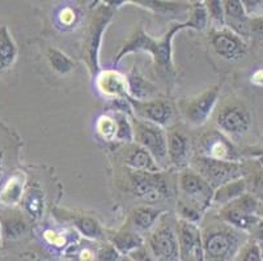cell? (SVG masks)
<instances>
[{"mask_svg":"<svg viewBox=\"0 0 263 261\" xmlns=\"http://www.w3.org/2000/svg\"><path fill=\"white\" fill-rule=\"evenodd\" d=\"M240 247L238 230L228 224H217L203 231L202 248L211 261H227Z\"/></svg>","mask_w":263,"mask_h":261,"instance_id":"7a4b0ae2","label":"cell"},{"mask_svg":"<svg viewBox=\"0 0 263 261\" xmlns=\"http://www.w3.org/2000/svg\"><path fill=\"white\" fill-rule=\"evenodd\" d=\"M220 95V86L215 85L195 97L185 98L179 102V110L183 118L193 126L200 127L209 121L214 112Z\"/></svg>","mask_w":263,"mask_h":261,"instance_id":"9c48e42d","label":"cell"},{"mask_svg":"<svg viewBox=\"0 0 263 261\" xmlns=\"http://www.w3.org/2000/svg\"><path fill=\"white\" fill-rule=\"evenodd\" d=\"M162 213H164V210L149 207V205L138 207L131 213V224L136 230L148 231V230L156 226L159 219L161 218Z\"/></svg>","mask_w":263,"mask_h":261,"instance_id":"cb8c5ba5","label":"cell"},{"mask_svg":"<svg viewBox=\"0 0 263 261\" xmlns=\"http://www.w3.org/2000/svg\"><path fill=\"white\" fill-rule=\"evenodd\" d=\"M131 255L134 256V258H135L136 261H154L152 258H151V256L148 255L147 251L144 250V248H139V250H136L135 252H133Z\"/></svg>","mask_w":263,"mask_h":261,"instance_id":"7bdbcfd3","label":"cell"},{"mask_svg":"<svg viewBox=\"0 0 263 261\" xmlns=\"http://www.w3.org/2000/svg\"><path fill=\"white\" fill-rule=\"evenodd\" d=\"M215 123L221 133L229 136H242L250 128L252 116L249 110L240 102L229 101L220 106L215 115Z\"/></svg>","mask_w":263,"mask_h":261,"instance_id":"30bf717a","label":"cell"},{"mask_svg":"<svg viewBox=\"0 0 263 261\" xmlns=\"http://www.w3.org/2000/svg\"><path fill=\"white\" fill-rule=\"evenodd\" d=\"M114 119L117 123V136L116 140L121 141V143L130 144L134 143V129L133 123H131V118H128V115L123 111H118L117 110L113 114Z\"/></svg>","mask_w":263,"mask_h":261,"instance_id":"4dcf8cb0","label":"cell"},{"mask_svg":"<svg viewBox=\"0 0 263 261\" xmlns=\"http://www.w3.org/2000/svg\"><path fill=\"white\" fill-rule=\"evenodd\" d=\"M71 221L73 226L78 229L81 235L88 239H102L104 238V230L100 224L92 217L88 215H71Z\"/></svg>","mask_w":263,"mask_h":261,"instance_id":"83f0119b","label":"cell"},{"mask_svg":"<svg viewBox=\"0 0 263 261\" xmlns=\"http://www.w3.org/2000/svg\"><path fill=\"white\" fill-rule=\"evenodd\" d=\"M126 183H127L126 190L147 203H156L171 196L169 180L162 174V171L144 172L127 169Z\"/></svg>","mask_w":263,"mask_h":261,"instance_id":"3957f363","label":"cell"},{"mask_svg":"<svg viewBox=\"0 0 263 261\" xmlns=\"http://www.w3.org/2000/svg\"><path fill=\"white\" fill-rule=\"evenodd\" d=\"M177 238H178L179 256L181 260L186 261L193 252L198 251L202 246V233L197 225L178 219L177 221Z\"/></svg>","mask_w":263,"mask_h":261,"instance_id":"ac0fdd59","label":"cell"},{"mask_svg":"<svg viewBox=\"0 0 263 261\" xmlns=\"http://www.w3.org/2000/svg\"><path fill=\"white\" fill-rule=\"evenodd\" d=\"M210 45L217 56L228 62H237L248 54L245 41L227 28L214 29L210 33Z\"/></svg>","mask_w":263,"mask_h":261,"instance_id":"7c38bea8","label":"cell"},{"mask_svg":"<svg viewBox=\"0 0 263 261\" xmlns=\"http://www.w3.org/2000/svg\"><path fill=\"white\" fill-rule=\"evenodd\" d=\"M4 165H6V159H4V152L0 149V178L4 172Z\"/></svg>","mask_w":263,"mask_h":261,"instance_id":"bcb514c9","label":"cell"},{"mask_svg":"<svg viewBox=\"0 0 263 261\" xmlns=\"http://www.w3.org/2000/svg\"><path fill=\"white\" fill-rule=\"evenodd\" d=\"M250 37L255 41H263V16L255 18H250Z\"/></svg>","mask_w":263,"mask_h":261,"instance_id":"ab89813d","label":"cell"},{"mask_svg":"<svg viewBox=\"0 0 263 261\" xmlns=\"http://www.w3.org/2000/svg\"><path fill=\"white\" fill-rule=\"evenodd\" d=\"M250 81H252V84H254V85L263 86V68L257 69V71L252 75V77H250Z\"/></svg>","mask_w":263,"mask_h":261,"instance_id":"ee69618b","label":"cell"},{"mask_svg":"<svg viewBox=\"0 0 263 261\" xmlns=\"http://www.w3.org/2000/svg\"><path fill=\"white\" fill-rule=\"evenodd\" d=\"M205 9L209 14V20L215 25V29L226 28V21H224V6L223 2L220 0H211L205 2Z\"/></svg>","mask_w":263,"mask_h":261,"instance_id":"e575fe53","label":"cell"},{"mask_svg":"<svg viewBox=\"0 0 263 261\" xmlns=\"http://www.w3.org/2000/svg\"><path fill=\"white\" fill-rule=\"evenodd\" d=\"M177 213L179 215V219L182 221L189 222V224L193 225H199V222L202 221L203 212L200 209H198L197 207L189 204L186 201L181 200L179 198L178 203H177Z\"/></svg>","mask_w":263,"mask_h":261,"instance_id":"836d02e7","label":"cell"},{"mask_svg":"<svg viewBox=\"0 0 263 261\" xmlns=\"http://www.w3.org/2000/svg\"><path fill=\"white\" fill-rule=\"evenodd\" d=\"M128 81V93L133 99L147 101L152 99L156 93V86L145 80L139 72L134 69L131 75L127 77Z\"/></svg>","mask_w":263,"mask_h":261,"instance_id":"d4e9b609","label":"cell"},{"mask_svg":"<svg viewBox=\"0 0 263 261\" xmlns=\"http://www.w3.org/2000/svg\"><path fill=\"white\" fill-rule=\"evenodd\" d=\"M2 236L3 235H2V227H0V244H2Z\"/></svg>","mask_w":263,"mask_h":261,"instance_id":"7dc6e473","label":"cell"},{"mask_svg":"<svg viewBox=\"0 0 263 261\" xmlns=\"http://www.w3.org/2000/svg\"><path fill=\"white\" fill-rule=\"evenodd\" d=\"M96 89L102 97L107 99H127L128 93L127 77L117 69H100L95 77Z\"/></svg>","mask_w":263,"mask_h":261,"instance_id":"5bb4252c","label":"cell"},{"mask_svg":"<svg viewBox=\"0 0 263 261\" xmlns=\"http://www.w3.org/2000/svg\"><path fill=\"white\" fill-rule=\"evenodd\" d=\"M23 205L25 212L28 213L32 219H40L44 214V195L41 192V190L38 188H29L28 191H25V195L23 197Z\"/></svg>","mask_w":263,"mask_h":261,"instance_id":"f1b7e54d","label":"cell"},{"mask_svg":"<svg viewBox=\"0 0 263 261\" xmlns=\"http://www.w3.org/2000/svg\"><path fill=\"white\" fill-rule=\"evenodd\" d=\"M149 247L157 261H179L177 227L166 215H161L149 236Z\"/></svg>","mask_w":263,"mask_h":261,"instance_id":"52a82bcc","label":"cell"},{"mask_svg":"<svg viewBox=\"0 0 263 261\" xmlns=\"http://www.w3.org/2000/svg\"><path fill=\"white\" fill-rule=\"evenodd\" d=\"M25 172H13L0 187V204L9 209L17 207L25 195Z\"/></svg>","mask_w":263,"mask_h":261,"instance_id":"d6986e66","label":"cell"},{"mask_svg":"<svg viewBox=\"0 0 263 261\" xmlns=\"http://www.w3.org/2000/svg\"><path fill=\"white\" fill-rule=\"evenodd\" d=\"M96 132L104 141H114L117 136V123L113 115L104 114L96 122Z\"/></svg>","mask_w":263,"mask_h":261,"instance_id":"d6a6232c","label":"cell"},{"mask_svg":"<svg viewBox=\"0 0 263 261\" xmlns=\"http://www.w3.org/2000/svg\"><path fill=\"white\" fill-rule=\"evenodd\" d=\"M178 187L182 193L181 200L197 207L203 213L212 204L215 190L193 169L183 170L179 174Z\"/></svg>","mask_w":263,"mask_h":261,"instance_id":"ba28073f","label":"cell"},{"mask_svg":"<svg viewBox=\"0 0 263 261\" xmlns=\"http://www.w3.org/2000/svg\"><path fill=\"white\" fill-rule=\"evenodd\" d=\"M219 215L220 218L229 226L240 230V231H250V233L262 221L258 214H250L233 203H229V204L221 207V209L219 210Z\"/></svg>","mask_w":263,"mask_h":261,"instance_id":"e0dca14e","label":"cell"},{"mask_svg":"<svg viewBox=\"0 0 263 261\" xmlns=\"http://www.w3.org/2000/svg\"><path fill=\"white\" fill-rule=\"evenodd\" d=\"M248 190V183L243 178L237 179V180L229 182V183L224 184V186L216 188L214 192V197H212V204L224 205L229 204L232 201L237 200L238 197L246 193Z\"/></svg>","mask_w":263,"mask_h":261,"instance_id":"603a6c76","label":"cell"},{"mask_svg":"<svg viewBox=\"0 0 263 261\" xmlns=\"http://www.w3.org/2000/svg\"><path fill=\"white\" fill-rule=\"evenodd\" d=\"M253 195L254 196H263V174H258L257 176H254L253 179Z\"/></svg>","mask_w":263,"mask_h":261,"instance_id":"b9f144b4","label":"cell"},{"mask_svg":"<svg viewBox=\"0 0 263 261\" xmlns=\"http://www.w3.org/2000/svg\"><path fill=\"white\" fill-rule=\"evenodd\" d=\"M199 148L202 152L199 155H204L217 161L238 162L237 153L231 141L224 136V133L216 129H209L200 136Z\"/></svg>","mask_w":263,"mask_h":261,"instance_id":"4fadbf2b","label":"cell"},{"mask_svg":"<svg viewBox=\"0 0 263 261\" xmlns=\"http://www.w3.org/2000/svg\"><path fill=\"white\" fill-rule=\"evenodd\" d=\"M257 154H260V155H263V148H262V149H260V150H259V152H258V153H257Z\"/></svg>","mask_w":263,"mask_h":261,"instance_id":"c3c4849f","label":"cell"},{"mask_svg":"<svg viewBox=\"0 0 263 261\" xmlns=\"http://www.w3.org/2000/svg\"><path fill=\"white\" fill-rule=\"evenodd\" d=\"M168 159L174 167L185 170L191 162L190 137L178 126L172 127L166 132Z\"/></svg>","mask_w":263,"mask_h":261,"instance_id":"9a60e30c","label":"cell"},{"mask_svg":"<svg viewBox=\"0 0 263 261\" xmlns=\"http://www.w3.org/2000/svg\"><path fill=\"white\" fill-rule=\"evenodd\" d=\"M110 239L119 253H133L144 244V239L134 231H118L110 236Z\"/></svg>","mask_w":263,"mask_h":261,"instance_id":"484cf974","label":"cell"},{"mask_svg":"<svg viewBox=\"0 0 263 261\" xmlns=\"http://www.w3.org/2000/svg\"><path fill=\"white\" fill-rule=\"evenodd\" d=\"M121 253L116 250L113 244L104 246L97 253V260L99 261H119Z\"/></svg>","mask_w":263,"mask_h":261,"instance_id":"74e56055","label":"cell"},{"mask_svg":"<svg viewBox=\"0 0 263 261\" xmlns=\"http://www.w3.org/2000/svg\"><path fill=\"white\" fill-rule=\"evenodd\" d=\"M18 50L8 28L0 25V73L11 68L17 59Z\"/></svg>","mask_w":263,"mask_h":261,"instance_id":"7402d4cb","label":"cell"},{"mask_svg":"<svg viewBox=\"0 0 263 261\" xmlns=\"http://www.w3.org/2000/svg\"><path fill=\"white\" fill-rule=\"evenodd\" d=\"M127 102L135 112L136 118L154 123L156 126H169L174 116L173 105L166 99L152 98L147 101H136L128 97Z\"/></svg>","mask_w":263,"mask_h":261,"instance_id":"8fae6325","label":"cell"},{"mask_svg":"<svg viewBox=\"0 0 263 261\" xmlns=\"http://www.w3.org/2000/svg\"><path fill=\"white\" fill-rule=\"evenodd\" d=\"M0 227L2 235L8 240H16L28 233V222L24 215L18 212L7 210L0 214Z\"/></svg>","mask_w":263,"mask_h":261,"instance_id":"44dd1931","label":"cell"},{"mask_svg":"<svg viewBox=\"0 0 263 261\" xmlns=\"http://www.w3.org/2000/svg\"><path fill=\"white\" fill-rule=\"evenodd\" d=\"M80 258H81V261H92L93 256H92V253H90V251L84 250L80 252Z\"/></svg>","mask_w":263,"mask_h":261,"instance_id":"f6af8a7d","label":"cell"},{"mask_svg":"<svg viewBox=\"0 0 263 261\" xmlns=\"http://www.w3.org/2000/svg\"><path fill=\"white\" fill-rule=\"evenodd\" d=\"M123 161L127 169L144 172H161V167L156 162L152 154L138 144H130L124 150Z\"/></svg>","mask_w":263,"mask_h":261,"instance_id":"ffe728a7","label":"cell"},{"mask_svg":"<svg viewBox=\"0 0 263 261\" xmlns=\"http://www.w3.org/2000/svg\"><path fill=\"white\" fill-rule=\"evenodd\" d=\"M44 238L46 239L47 243L52 244L55 247H62L66 242V238L64 235H62L61 233H57L55 230L47 229L44 231Z\"/></svg>","mask_w":263,"mask_h":261,"instance_id":"60d3db41","label":"cell"},{"mask_svg":"<svg viewBox=\"0 0 263 261\" xmlns=\"http://www.w3.org/2000/svg\"><path fill=\"white\" fill-rule=\"evenodd\" d=\"M113 16V7L100 6L90 17L87 34H85L84 47H83L84 49V61L87 63L88 69H89L90 76L97 75L100 72L99 54L100 47H101L102 34L106 30Z\"/></svg>","mask_w":263,"mask_h":261,"instance_id":"277c9868","label":"cell"},{"mask_svg":"<svg viewBox=\"0 0 263 261\" xmlns=\"http://www.w3.org/2000/svg\"><path fill=\"white\" fill-rule=\"evenodd\" d=\"M183 29H189L186 21L183 23H176L169 28V30L162 35L160 39H155L149 34L144 32V29L139 28L128 38V41L122 46L121 51L114 57V64H118L126 55L133 52L144 51L148 52L154 57L155 66H156L159 75L162 76L166 81L174 78V66H173V50H172V42H173L174 34Z\"/></svg>","mask_w":263,"mask_h":261,"instance_id":"6da1fadb","label":"cell"},{"mask_svg":"<svg viewBox=\"0 0 263 261\" xmlns=\"http://www.w3.org/2000/svg\"><path fill=\"white\" fill-rule=\"evenodd\" d=\"M47 62H49L50 67L54 69L55 72H58L59 75H67L75 67V63L67 54H64L61 50L55 49V47H49L46 51Z\"/></svg>","mask_w":263,"mask_h":261,"instance_id":"f546056e","label":"cell"},{"mask_svg":"<svg viewBox=\"0 0 263 261\" xmlns=\"http://www.w3.org/2000/svg\"><path fill=\"white\" fill-rule=\"evenodd\" d=\"M241 261H263L259 246L255 240H252L241 252Z\"/></svg>","mask_w":263,"mask_h":261,"instance_id":"d590c367","label":"cell"},{"mask_svg":"<svg viewBox=\"0 0 263 261\" xmlns=\"http://www.w3.org/2000/svg\"><path fill=\"white\" fill-rule=\"evenodd\" d=\"M134 4H139L140 7L151 9L162 16H174V14H183L190 11V6L186 3H177V2H156V0H138L133 2Z\"/></svg>","mask_w":263,"mask_h":261,"instance_id":"4316f807","label":"cell"},{"mask_svg":"<svg viewBox=\"0 0 263 261\" xmlns=\"http://www.w3.org/2000/svg\"><path fill=\"white\" fill-rule=\"evenodd\" d=\"M76 18H78V13L72 7H63L58 13V20L61 25L71 26L75 24Z\"/></svg>","mask_w":263,"mask_h":261,"instance_id":"f35d334b","label":"cell"},{"mask_svg":"<svg viewBox=\"0 0 263 261\" xmlns=\"http://www.w3.org/2000/svg\"><path fill=\"white\" fill-rule=\"evenodd\" d=\"M190 164L194 171L198 172L214 190L243 176V166L238 162L217 161L204 155H195Z\"/></svg>","mask_w":263,"mask_h":261,"instance_id":"5b68a950","label":"cell"},{"mask_svg":"<svg viewBox=\"0 0 263 261\" xmlns=\"http://www.w3.org/2000/svg\"><path fill=\"white\" fill-rule=\"evenodd\" d=\"M131 123L134 129V143L148 150L160 167L168 162L166 132L164 128L138 118H131Z\"/></svg>","mask_w":263,"mask_h":261,"instance_id":"8992f818","label":"cell"},{"mask_svg":"<svg viewBox=\"0 0 263 261\" xmlns=\"http://www.w3.org/2000/svg\"><path fill=\"white\" fill-rule=\"evenodd\" d=\"M190 16L186 20L189 29H194V30H204L209 25V14H207V9H205V4L203 2H195L191 6Z\"/></svg>","mask_w":263,"mask_h":261,"instance_id":"1f68e13d","label":"cell"},{"mask_svg":"<svg viewBox=\"0 0 263 261\" xmlns=\"http://www.w3.org/2000/svg\"><path fill=\"white\" fill-rule=\"evenodd\" d=\"M224 6V21H226L227 29H229L238 37L249 38L250 37V18L246 14L242 2L240 0H227L223 2Z\"/></svg>","mask_w":263,"mask_h":261,"instance_id":"2e32d148","label":"cell"},{"mask_svg":"<svg viewBox=\"0 0 263 261\" xmlns=\"http://www.w3.org/2000/svg\"><path fill=\"white\" fill-rule=\"evenodd\" d=\"M242 4L249 18L263 16V0H245Z\"/></svg>","mask_w":263,"mask_h":261,"instance_id":"8d00e7d4","label":"cell"}]
</instances>
